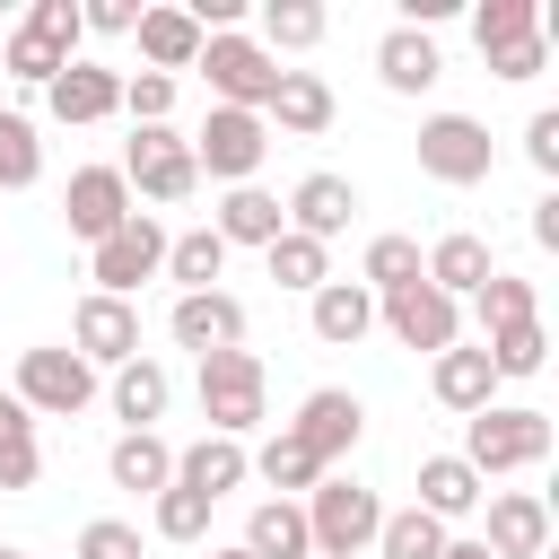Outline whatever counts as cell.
<instances>
[{
	"mask_svg": "<svg viewBox=\"0 0 559 559\" xmlns=\"http://www.w3.org/2000/svg\"><path fill=\"white\" fill-rule=\"evenodd\" d=\"M297 507H306V542H314V559H358V550H376L384 498H376L358 472H323Z\"/></svg>",
	"mask_w": 559,
	"mask_h": 559,
	"instance_id": "obj_1",
	"label": "cell"
},
{
	"mask_svg": "<svg viewBox=\"0 0 559 559\" xmlns=\"http://www.w3.org/2000/svg\"><path fill=\"white\" fill-rule=\"evenodd\" d=\"M542 454H550V411H533V402H489V411L463 419V463H472L480 480L533 472Z\"/></svg>",
	"mask_w": 559,
	"mask_h": 559,
	"instance_id": "obj_2",
	"label": "cell"
},
{
	"mask_svg": "<svg viewBox=\"0 0 559 559\" xmlns=\"http://www.w3.org/2000/svg\"><path fill=\"white\" fill-rule=\"evenodd\" d=\"M79 0H35L17 26H9V44H0V70L17 79V87H52L70 61H79Z\"/></svg>",
	"mask_w": 559,
	"mask_h": 559,
	"instance_id": "obj_3",
	"label": "cell"
},
{
	"mask_svg": "<svg viewBox=\"0 0 559 559\" xmlns=\"http://www.w3.org/2000/svg\"><path fill=\"white\" fill-rule=\"evenodd\" d=\"M201 419H210V437H236V445L271 419V376H262L253 349H210L201 358Z\"/></svg>",
	"mask_w": 559,
	"mask_h": 559,
	"instance_id": "obj_4",
	"label": "cell"
},
{
	"mask_svg": "<svg viewBox=\"0 0 559 559\" xmlns=\"http://www.w3.org/2000/svg\"><path fill=\"white\" fill-rule=\"evenodd\" d=\"M9 393L26 402V419H79V411L96 402V367H87L70 341H44V349H17Z\"/></svg>",
	"mask_w": 559,
	"mask_h": 559,
	"instance_id": "obj_5",
	"label": "cell"
},
{
	"mask_svg": "<svg viewBox=\"0 0 559 559\" xmlns=\"http://www.w3.org/2000/svg\"><path fill=\"white\" fill-rule=\"evenodd\" d=\"M122 183H131V201H157V210L192 201V192H201L192 140H183L175 122H148V131H131V148H122Z\"/></svg>",
	"mask_w": 559,
	"mask_h": 559,
	"instance_id": "obj_6",
	"label": "cell"
},
{
	"mask_svg": "<svg viewBox=\"0 0 559 559\" xmlns=\"http://www.w3.org/2000/svg\"><path fill=\"white\" fill-rule=\"evenodd\" d=\"M201 79H210V105H236V114H262L271 105V87H280V61L236 26V35H201V61H192Z\"/></svg>",
	"mask_w": 559,
	"mask_h": 559,
	"instance_id": "obj_7",
	"label": "cell"
},
{
	"mask_svg": "<svg viewBox=\"0 0 559 559\" xmlns=\"http://www.w3.org/2000/svg\"><path fill=\"white\" fill-rule=\"evenodd\" d=\"M271 157V122L262 114H236V105H210V122L192 131V166L210 183H253Z\"/></svg>",
	"mask_w": 559,
	"mask_h": 559,
	"instance_id": "obj_8",
	"label": "cell"
},
{
	"mask_svg": "<svg viewBox=\"0 0 559 559\" xmlns=\"http://www.w3.org/2000/svg\"><path fill=\"white\" fill-rule=\"evenodd\" d=\"M489 166H498V148H489V122H472V114H428L419 122V175L428 183H489Z\"/></svg>",
	"mask_w": 559,
	"mask_h": 559,
	"instance_id": "obj_9",
	"label": "cell"
},
{
	"mask_svg": "<svg viewBox=\"0 0 559 559\" xmlns=\"http://www.w3.org/2000/svg\"><path fill=\"white\" fill-rule=\"evenodd\" d=\"M166 271V227L148 218V210H131L105 245H87V280H96V297H131L140 280H157Z\"/></svg>",
	"mask_w": 559,
	"mask_h": 559,
	"instance_id": "obj_10",
	"label": "cell"
},
{
	"mask_svg": "<svg viewBox=\"0 0 559 559\" xmlns=\"http://www.w3.org/2000/svg\"><path fill=\"white\" fill-rule=\"evenodd\" d=\"M376 323H384L402 349H428V358L463 341V306H454V297H437L428 280H411V288H384V297H376Z\"/></svg>",
	"mask_w": 559,
	"mask_h": 559,
	"instance_id": "obj_11",
	"label": "cell"
},
{
	"mask_svg": "<svg viewBox=\"0 0 559 559\" xmlns=\"http://www.w3.org/2000/svg\"><path fill=\"white\" fill-rule=\"evenodd\" d=\"M288 437H297V445H306L323 472H341V463H349V445L367 437V402H358V393H341V384H314V393L297 402Z\"/></svg>",
	"mask_w": 559,
	"mask_h": 559,
	"instance_id": "obj_12",
	"label": "cell"
},
{
	"mask_svg": "<svg viewBox=\"0 0 559 559\" xmlns=\"http://www.w3.org/2000/svg\"><path fill=\"white\" fill-rule=\"evenodd\" d=\"M70 349L87 358V367H131L140 358V306L131 297H79V314H70Z\"/></svg>",
	"mask_w": 559,
	"mask_h": 559,
	"instance_id": "obj_13",
	"label": "cell"
},
{
	"mask_svg": "<svg viewBox=\"0 0 559 559\" xmlns=\"http://www.w3.org/2000/svg\"><path fill=\"white\" fill-rule=\"evenodd\" d=\"M480 507H489V533H480L489 559H550V498L542 489H489Z\"/></svg>",
	"mask_w": 559,
	"mask_h": 559,
	"instance_id": "obj_14",
	"label": "cell"
},
{
	"mask_svg": "<svg viewBox=\"0 0 559 559\" xmlns=\"http://www.w3.org/2000/svg\"><path fill=\"white\" fill-rule=\"evenodd\" d=\"M131 210H140V201H131L122 166H79V175H70V192H61V218H70V236H79V245H105Z\"/></svg>",
	"mask_w": 559,
	"mask_h": 559,
	"instance_id": "obj_15",
	"label": "cell"
},
{
	"mask_svg": "<svg viewBox=\"0 0 559 559\" xmlns=\"http://www.w3.org/2000/svg\"><path fill=\"white\" fill-rule=\"evenodd\" d=\"M166 332H175V349H192V358H210V349H245V297H227V288H192V297H175Z\"/></svg>",
	"mask_w": 559,
	"mask_h": 559,
	"instance_id": "obj_16",
	"label": "cell"
},
{
	"mask_svg": "<svg viewBox=\"0 0 559 559\" xmlns=\"http://www.w3.org/2000/svg\"><path fill=\"white\" fill-rule=\"evenodd\" d=\"M332 87H323V70H280V87H271V105H262V122L280 131V140H323L332 131Z\"/></svg>",
	"mask_w": 559,
	"mask_h": 559,
	"instance_id": "obj_17",
	"label": "cell"
},
{
	"mask_svg": "<svg viewBox=\"0 0 559 559\" xmlns=\"http://www.w3.org/2000/svg\"><path fill=\"white\" fill-rule=\"evenodd\" d=\"M428 393L454 411V419H472V411H489L498 402V376H489V349L480 341H454V349H437L428 358Z\"/></svg>",
	"mask_w": 559,
	"mask_h": 559,
	"instance_id": "obj_18",
	"label": "cell"
},
{
	"mask_svg": "<svg viewBox=\"0 0 559 559\" xmlns=\"http://www.w3.org/2000/svg\"><path fill=\"white\" fill-rule=\"evenodd\" d=\"M280 210H288V227H297V236H314V245H332V236H341V227L358 218V183L323 166V175H306V183H297V192H288Z\"/></svg>",
	"mask_w": 559,
	"mask_h": 559,
	"instance_id": "obj_19",
	"label": "cell"
},
{
	"mask_svg": "<svg viewBox=\"0 0 559 559\" xmlns=\"http://www.w3.org/2000/svg\"><path fill=\"white\" fill-rule=\"evenodd\" d=\"M210 236L236 253V245H271V236H288V210H280V192H262V183H227L218 192V218H210Z\"/></svg>",
	"mask_w": 559,
	"mask_h": 559,
	"instance_id": "obj_20",
	"label": "cell"
},
{
	"mask_svg": "<svg viewBox=\"0 0 559 559\" xmlns=\"http://www.w3.org/2000/svg\"><path fill=\"white\" fill-rule=\"evenodd\" d=\"M498 262H489V236H472V227H454V236H437L428 253H419V280L437 288V297H480V280H489Z\"/></svg>",
	"mask_w": 559,
	"mask_h": 559,
	"instance_id": "obj_21",
	"label": "cell"
},
{
	"mask_svg": "<svg viewBox=\"0 0 559 559\" xmlns=\"http://www.w3.org/2000/svg\"><path fill=\"white\" fill-rule=\"evenodd\" d=\"M306 323H314L323 349H358V341L376 332V288H358V280H323V288L306 297Z\"/></svg>",
	"mask_w": 559,
	"mask_h": 559,
	"instance_id": "obj_22",
	"label": "cell"
},
{
	"mask_svg": "<svg viewBox=\"0 0 559 559\" xmlns=\"http://www.w3.org/2000/svg\"><path fill=\"white\" fill-rule=\"evenodd\" d=\"M376 79H384L393 96H428V87L445 79L437 35H419V26H384V44H376Z\"/></svg>",
	"mask_w": 559,
	"mask_h": 559,
	"instance_id": "obj_23",
	"label": "cell"
},
{
	"mask_svg": "<svg viewBox=\"0 0 559 559\" xmlns=\"http://www.w3.org/2000/svg\"><path fill=\"white\" fill-rule=\"evenodd\" d=\"M44 105H52V122H105V114H122V70L70 61V70L44 87Z\"/></svg>",
	"mask_w": 559,
	"mask_h": 559,
	"instance_id": "obj_24",
	"label": "cell"
},
{
	"mask_svg": "<svg viewBox=\"0 0 559 559\" xmlns=\"http://www.w3.org/2000/svg\"><path fill=\"white\" fill-rule=\"evenodd\" d=\"M253 480V454L236 445V437H192L183 454H175V489H201L210 507L227 498V489H245Z\"/></svg>",
	"mask_w": 559,
	"mask_h": 559,
	"instance_id": "obj_25",
	"label": "cell"
},
{
	"mask_svg": "<svg viewBox=\"0 0 559 559\" xmlns=\"http://www.w3.org/2000/svg\"><path fill=\"white\" fill-rule=\"evenodd\" d=\"M105 402H114V419L122 428H157L166 419V402H175V376H166V358H131V367H114V384H105Z\"/></svg>",
	"mask_w": 559,
	"mask_h": 559,
	"instance_id": "obj_26",
	"label": "cell"
},
{
	"mask_svg": "<svg viewBox=\"0 0 559 559\" xmlns=\"http://www.w3.org/2000/svg\"><path fill=\"white\" fill-rule=\"evenodd\" d=\"M140 61L157 70V79H183L192 61H201V26H192V9H140Z\"/></svg>",
	"mask_w": 559,
	"mask_h": 559,
	"instance_id": "obj_27",
	"label": "cell"
},
{
	"mask_svg": "<svg viewBox=\"0 0 559 559\" xmlns=\"http://www.w3.org/2000/svg\"><path fill=\"white\" fill-rule=\"evenodd\" d=\"M105 480H114V489L157 498V489L175 480V445H166L157 428H122V437H114V454H105Z\"/></svg>",
	"mask_w": 559,
	"mask_h": 559,
	"instance_id": "obj_28",
	"label": "cell"
},
{
	"mask_svg": "<svg viewBox=\"0 0 559 559\" xmlns=\"http://www.w3.org/2000/svg\"><path fill=\"white\" fill-rule=\"evenodd\" d=\"M480 498H489V480H480V472H472L463 454H428V463H419V498H411L419 515L454 524V515H472Z\"/></svg>",
	"mask_w": 559,
	"mask_h": 559,
	"instance_id": "obj_29",
	"label": "cell"
},
{
	"mask_svg": "<svg viewBox=\"0 0 559 559\" xmlns=\"http://www.w3.org/2000/svg\"><path fill=\"white\" fill-rule=\"evenodd\" d=\"M245 559H314V542H306V507L297 498H262L253 515H245V542H236Z\"/></svg>",
	"mask_w": 559,
	"mask_h": 559,
	"instance_id": "obj_30",
	"label": "cell"
},
{
	"mask_svg": "<svg viewBox=\"0 0 559 559\" xmlns=\"http://www.w3.org/2000/svg\"><path fill=\"white\" fill-rule=\"evenodd\" d=\"M44 480V445H35V419L26 402L0 384V489H35Z\"/></svg>",
	"mask_w": 559,
	"mask_h": 559,
	"instance_id": "obj_31",
	"label": "cell"
},
{
	"mask_svg": "<svg viewBox=\"0 0 559 559\" xmlns=\"http://www.w3.org/2000/svg\"><path fill=\"white\" fill-rule=\"evenodd\" d=\"M323 26H332V17H323V0H262V35H253V44L280 61V52H314V44H323Z\"/></svg>",
	"mask_w": 559,
	"mask_h": 559,
	"instance_id": "obj_32",
	"label": "cell"
},
{
	"mask_svg": "<svg viewBox=\"0 0 559 559\" xmlns=\"http://www.w3.org/2000/svg\"><path fill=\"white\" fill-rule=\"evenodd\" d=\"M262 262H271V280H280V288H297V297H314V288L332 280V245H314V236H297V227H288V236H271V245H262Z\"/></svg>",
	"mask_w": 559,
	"mask_h": 559,
	"instance_id": "obj_33",
	"label": "cell"
},
{
	"mask_svg": "<svg viewBox=\"0 0 559 559\" xmlns=\"http://www.w3.org/2000/svg\"><path fill=\"white\" fill-rule=\"evenodd\" d=\"M533 35H542V0H480V9H472V44H480V61L507 52V44H533Z\"/></svg>",
	"mask_w": 559,
	"mask_h": 559,
	"instance_id": "obj_34",
	"label": "cell"
},
{
	"mask_svg": "<svg viewBox=\"0 0 559 559\" xmlns=\"http://www.w3.org/2000/svg\"><path fill=\"white\" fill-rule=\"evenodd\" d=\"M218 271H227V245L210 236V227H183V236H166V280L192 297V288H218Z\"/></svg>",
	"mask_w": 559,
	"mask_h": 559,
	"instance_id": "obj_35",
	"label": "cell"
},
{
	"mask_svg": "<svg viewBox=\"0 0 559 559\" xmlns=\"http://www.w3.org/2000/svg\"><path fill=\"white\" fill-rule=\"evenodd\" d=\"M533 314H542V297H533V280H515V271H489V280H480V297H472L480 341H489V332H507V323H533Z\"/></svg>",
	"mask_w": 559,
	"mask_h": 559,
	"instance_id": "obj_36",
	"label": "cell"
},
{
	"mask_svg": "<svg viewBox=\"0 0 559 559\" xmlns=\"http://www.w3.org/2000/svg\"><path fill=\"white\" fill-rule=\"evenodd\" d=\"M454 533L437 524V515H419V507H384V524H376V559H437Z\"/></svg>",
	"mask_w": 559,
	"mask_h": 559,
	"instance_id": "obj_37",
	"label": "cell"
},
{
	"mask_svg": "<svg viewBox=\"0 0 559 559\" xmlns=\"http://www.w3.org/2000/svg\"><path fill=\"white\" fill-rule=\"evenodd\" d=\"M480 349H489V376H498V384H507V376H542V367H550V332H542V314H533V323L489 332Z\"/></svg>",
	"mask_w": 559,
	"mask_h": 559,
	"instance_id": "obj_38",
	"label": "cell"
},
{
	"mask_svg": "<svg viewBox=\"0 0 559 559\" xmlns=\"http://www.w3.org/2000/svg\"><path fill=\"white\" fill-rule=\"evenodd\" d=\"M253 480H271L280 498H306V489L323 480V463H314V454H306V445H297V437L280 428V437H271V445L253 454Z\"/></svg>",
	"mask_w": 559,
	"mask_h": 559,
	"instance_id": "obj_39",
	"label": "cell"
},
{
	"mask_svg": "<svg viewBox=\"0 0 559 559\" xmlns=\"http://www.w3.org/2000/svg\"><path fill=\"white\" fill-rule=\"evenodd\" d=\"M44 175V140H35V122L26 114H9L0 105V192H26Z\"/></svg>",
	"mask_w": 559,
	"mask_h": 559,
	"instance_id": "obj_40",
	"label": "cell"
},
{
	"mask_svg": "<svg viewBox=\"0 0 559 559\" xmlns=\"http://www.w3.org/2000/svg\"><path fill=\"white\" fill-rule=\"evenodd\" d=\"M411 280H419V236H376L367 262H358V288L384 297V288H411Z\"/></svg>",
	"mask_w": 559,
	"mask_h": 559,
	"instance_id": "obj_41",
	"label": "cell"
},
{
	"mask_svg": "<svg viewBox=\"0 0 559 559\" xmlns=\"http://www.w3.org/2000/svg\"><path fill=\"white\" fill-rule=\"evenodd\" d=\"M148 524H157L166 542H201V533H210V498H201V489H175V480H166V489L148 498Z\"/></svg>",
	"mask_w": 559,
	"mask_h": 559,
	"instance_id": "obj_42",
	"label": "cell"
},
{
	"mask_svg": "<svg viewBox=\"0 0 559 559\" xmlns=\"http://www.w3.org/2000/svg\"><path fill=\"white\" fill-rule=\"evenodd\" d=\"M175 96H183V79L131 70V79H122V114H131V131H148V122H175Z\"/></svg>",
	"mask_w": 559,
	"mask_h": 559,
	"instance_id": "obj_43",
	"label": "cell"
},
{
	"mask_svg": "<svg viewBox=\"0 0 559 559\" xmlns=\"http://www.w3.org/2000/svg\"><path fill=\"white\" fill-rule=\"evenodd\" d=\"M79 559H140V524H122V515H96V524L79 533Z\"/></svg>",
	"mask_w": 559,
	"mask_h": 559,
	"instance_id": "obj_44",
	"label": "cell"
},
{
	"mask_svg": "<svg viewBox=\"0 0 559 559\" xmlns=\"http://www.w3.org/2000/svg\"><path fill=\"white\" fill-rule=\"evenodd\" d=\"M542 61H550V44L533 35V44H507V52H489V79H507V87H524V79H542Z\"/></svg>",
	"mask_w": 559,
	"mask_h": 559,
	"instance_id": "obj_45",
	"label": "cell"
},
{
	"mask_svg": "<svg viewBox=\"0 0 559 559\" xmlns=\"http://www.w3.org/2000/svg\"><path fill=\"white\" fill-rule=\"evenodd\" d=\"M79 26H87V35H131V26H140V0H87Z\"/></svg>",
	"mask_w": 559,
	"mask_h": 559,
	"instance_id": "obj_46",
	"label": "cell"
},
{
	"mask_svg": "<svg viewBox=\"0 0 559 559\" xmlns=\"http://www.w3.org/2000/svg\"><path fill=\"white\" fill-rule=\"evenodd\" d=\"M524 157H533V175H559V114L524 122Z\"/></svg>",
	"mask_w": 559,
	"mask_h": 559,
	"instance_id": "obj_47",
	"label": "cell"
},
{
	"mask_svg": "<svg viewBox=\"0 0 559 559\" xmlns=\"http://www.w3.org/2000/svg\"><path fill=\"white\" fill-rule=\"evenodd\" d=\"M533 245H550V253H559V192H542V201H533Z\"/></svg>",
	"mask_w": 559,
	"mask_h": 559,
	"instance_id": "obj_48",
	"label": "cell"
},
{
	"mask_svg": "<svg viewBox=\"0 0 559 559\" xmlns=\"http://www.w3.org/2000/svg\"><path fill=\"white\" fill-rule=\"evenodd\" d=\"M437 559H489V550H480V542H445Z\"/></svg>",
	"mask_w": 559,
	"mask_h": 559,
	"instance_id": "obj_49",
	"label": "cell"
},
{
	"mask_svg": "<svg viewBox=\"0 0 559 559\" xmlns=\"http://www.w3.org/2000/svg\"><path fill=\"white\" fill-rule=\"evenodd\" d=\"M210 559H245V550H210Z\"/></svg>",
	"mask_w": 559,
	"mask_h": 559,
	"instance_id": "obj_50",
	"label": "cell"
},
{
	"mask_svg": "<svg viewBox=\"0 0 559 559\" xmlns=\"http://www.w3.org/2000/svg\"><path fill=\"white\" fill-rule=\"evenodd\" d=\"M0 44H9V17H0Z\"/></svg>",
	"mask_w": 559,
	"mask_h": 559,
	"instance_id": "obj_51",
	"label": "cell"
},
{
	"mask_svg": "<svg viewBox=\"0 0 559 559\" xmlns=\"http://www.w3.org/2000/svg\"><path fill=\"white\" fill-rule=\"evenodd\" d=\"M0 559H26V550H0Z\"/></svg>",
	"mask_w": 559,
	"mask_h": 559,
	"instance_id": "obj_52",
	"label": "cell"
}]
</instances>
